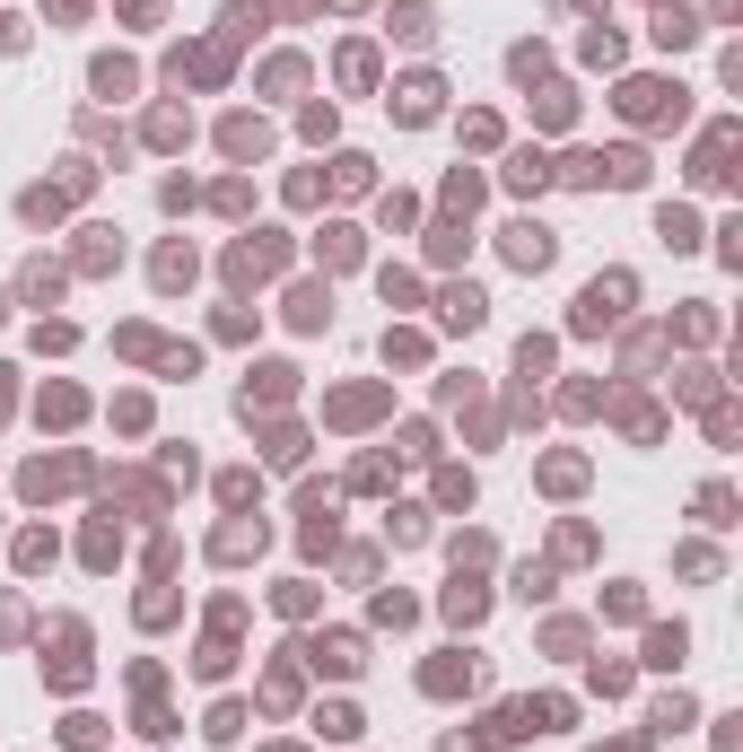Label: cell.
Masks as SVG:
<instances>
[{
	"label": "cell",
	"instance_id": "1",
	"mask_svg": "<svg viewBox=\"0 0 743 752\" xmlns=\"http://www.w3.org/2000/svg\"><path fill=\"white\" fill-rule=\"evenodd\" d=\"M621 298H629V280H595V289H586V315H578V324H604V315H621Z\"/></svg>",
	"mask_w": 743,
	"mask_h": 752
},
{
	"label": "cell",
	"instance_id": "2",
	"mask_svg": "<svg viewBox=\"0 0 743 752\" xmlns=\"http://www.w3.org/2000/svg\"><path fill=\"white\" fill-rule=\"evenodd\" d=\"M507 254H516V262H551V237H542V228H516Z\"/></svg>",
	"mask_w": 743,
	"mask_h": 752
}]
</instances>
